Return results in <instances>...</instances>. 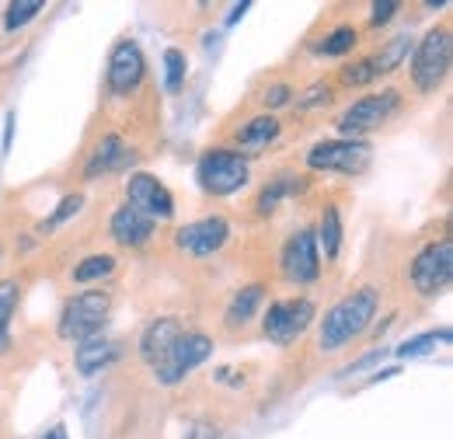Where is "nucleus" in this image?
<instances>
[{
    "label": "nucleus",
    "instance_id": "obj_1",
    "mask_svg": "<svg viewBox=\"0 0 453 439\" xmlns=\"http://www.w3.org/2000/svg\"><path fill=\"white\" fill-rule=\"evenodd\" d=\"M377 307H380L377 286H356V289H349L342 300H335L325 311V318L318 321V349L321 352H339L345 345H352L363 331L373 325Z\"/></svg>",
    "mask_w": 453,
    "mask_h": 439
},
{
    "label": "nucleus",
    "instance_id": "obj_2",
    "mask_svg": "<svg viewBox=\"0 0 453 439\" xmlns=\"http://www.w3.org/2000/svg\"><path fill=\"white\" fill-rule=\"evenodd\" d=\"M109 318H112V293L109 289H84L63 304L57 331L66 342H88V338L102 335Z\"/></svg>",
    "mask_w": 453,
    "mask_h": 439
},
{
    "label": "nucleus",
    "instance_id": "obj_3",
    "mask_svg": "<svg viewBox=\"0 0 453 439\" xmlns=\"http://www.w3.org/2000/svg\"><path fill=\"white\" fill-rule=\"evenodd\" d=\"M196 181L206 196L226 199V196H237L251 181V167H248V158H241L230 147H210L196 161Z\"/></svg>",
    "mask_w": 453,
    "mask_h": 439
},
{
    "label": "nucleus",
    "instance_id": "obj_4",
    "mask_svg": "<svg viewBox=\"0 0 453 439\" xmlns=\"http://www.w3.org/2000/svg\"><path fill=\"white\" fill-rule=\"evenodd\" d=\"M450 56H453V39L450 25H440L433 32L422 35V42L411 50V84L418 95H433L443 88L447 73H450Z\"/></svg>",
    "mask_w": 453,
    "mask_h": 439
},
{
    "label": "nucleus",
    "instance_id": "obj_5",
    "mask_svg": "<svg viewBox=\"0 0 453 439\" xmlns=\"http://www.w3.org/2000/svg\"><path fill=\"white\" fill-rule=\"evenodd\" d=\"M408 279H411V289L422 297V300H436L447 293L453 279V241L450 237H440V241H429L408 266Z\"/></svg>",
    "mask_w": 453,
    "mask_h": 439
},
{
    "label": "nucleus",
    "instance_id": "obj_6",
    "mask_svg": "<svg viewBox=\"0 0 453 439\" xmlns=\"http://www.w3.org/2000/svg\"><path fill=\"white\" fill-rule=\"evenodd\" d=\"M210 356H213V338H210L206 331H199V328L181 331L178 342L171 345L168 356L154 366V377H157V384L178 387L192 370H199Z\"/></svg>",
    "mask_w": 453,
    "mask_h": 439
},
{
    "label": "nucleus",
    "instance_id": "obj_7",
    "mask_svg": "<svg viewBox=\"0 0 453 439\" xmlns=\"http://www.w3.org/2000/svg\"><path fill=\"white\" fill-rule=\"evenodd\" d=\"M401 109V91L388 88L380 95H363L359 102H352L349 109L339 115V133L342 140H359L366 133H377L380 126L391 122V115Z\"/></svg>",
    "mask_w": 453,
    "mask_h": 439
},
{
    "label": "nucleus",
    "instance_id": "obj_8",
    "mask_svg": "<svg viewBox=\"0 0 453 439\" xmlns=\"http://www.w3.org/2000/svg\"><path fill=\"white\" fill-rule=\"evenodd\" d=\"M318 318V307L311 297H289V300H276L265 307L262 314V335L276 345H289L296 342L303 331L314 325Z\"/></svg>",
    "mask_w": 453,
    "mask_h": 439
},
{
    "label": "nucleus",
    "instance_id": "obj_9",
    "mask_svg": "<svg viewBox=\"0 0 453 439\" xmlns=\"http://www.w3.org/2000/svg\"><path fill=\"white\" fill-rule=\"evenodd\" d=\"M373 147L366 140H321L307 150L311 171H328V174H363L370 167Z\"/></svg>",
    "mask_w": 453,
    "mask_h": 439
},
{
    "label": "nucleus",
    "instance_id": "obj_10",
    "mask_svg": "<svg viewBox=\"0 0 453 439\" xmlns=\"http://www.w3.org/2000/svg\"><path fill=\"white\" fill-rule=\"evenodd\" d=\"M280 269L286 282L293 286H311L321 279V251H318L314 227H300L286 237L283 251H280Z\"/></svg>",
    "mask_w": 453,
    "mask_h": 439
},
{
    "label": "nucleus",
    "instance_id": "obj_11",
    "mask_svg": "<svg viewBox=\"0 0 453 439\" xmlns=\"http://www.w3.org/2000/svg\"><path fill=\"white\" fill-rule=\"evenodd\" d=\"M226 241H230V223L220 213L199 217L174 230V248L188 258H210V255L224 251Z\"/></svg>",
    "mask_w": 453,
    "mask_h": 439
},
{
    "label": "nucleus",
    "instance_id": "obj_12",
    "mask_svg": "<svg viewBox=\"0 0 453 439\" xmlns=\"http://www.w3.org/2000/svg\"><path fill=\"white\" fill-rule=\"evenodd\" d=\"M147 77V59H143V50L133 42V39H119L112 46V56H109V70H105V88L115 98H129L140 91Z\"/></svg>",
    "mask_w": 453,
    "mask_h": 439
},
{
    "label": "nucleus",
    "instance_id": "obj_13",
    "mask_svg": "<svg viewBox=\"0 0 453 439\" xmlns=\"http://www.w3.org/2000/svg\"><path fill=\"white\" fill-rule=\"evenodd\" d=\"M126 206L140 210L143 217L157 220H174V196L168 192V185L157 178V174H147V171H136L129 174L126 181Z\"/></svg>",
    "mask_w": 453,
    "mask_h": 439
},
{
    "label": "nucleus",
    "instance_id": "obj_14",
    "mask_svg": "<svg viewBox=\"0 0 453 439\" xmlns=\"http://www.w3.org/2000/svg\"><path fill=\"white\" fill-rule=\"evenodd\" d=\"M181 318H174V314H161V318H154V321H147L143 331H140V342H136V352H140V359L154 370L165 356L171 352V345L178 342V335H181Z\"/></svg>",
    "mask_w": 453,
    "mask_h": 439
},
{
    "label": "nucleus",
    "instance_id": "obj_15",
    "mask_svg": "<svg viewBox=\"0 0 453 439\" xmlns=\"http://www.w3.org/2000/svg\"><path fill=\"white\" fill-rule=\"evenodd\" d=\"M133 161V147L119 136V133H105L95 150L84 158V181H95V178H105V174H115V171H126Z\"/></svg>",
    "mask_w": 453,
    "mask_h": 439
},
{
    "label": "nucleus",
    "instance_id": "obj_16",
    "mask_svg": "<svg viewBox=\"0 0 453 439\" xmlns=\"http://www.w3.org/2000/svg\"><path fill=\"white\" fill-rule=\"evenodd\" d=\"M109 234H112V241L119 248H147L154 241V234H157V223L122 203L109 217Z\"/></svg>",
    "mask_w": 453,
    "mask_h": 439
},
{
    "label": "nucleus",
    "instance_id": "obj_17",
    "mask_svg": "<svg viewBox=\"0 0 453 439\" xmlns=\"http://www.w3.org/2000/svg\"><path fill=\"white\" fill-rule=\"evenodd\" d=\"M119 356H122V345H119L115 338L98 335V338L77 342V349H73V370H77L81 377H98V374H105L112 363H119Z\"/></svg>",
    "mask_w": 453,
    "mask_h": 439
},
{
    "label": "nucleus",
    "instance_id": "obj_18",
    "mask_svg": "<svg viewBox=\"0 0 453 439\" xmlns=\"http://www.w3.org/2000/svg\"><path fill=\"white\" fill-rule=\"evenodd\" d=\"M280 133H283V126H280L276 115H255V119H248V122L234 133V147H230V150H237L241 158L262 154V150H269V147L280 140Z\"/></svg>",
    "mask_w": 453,
    "mask_h": 439
},
{
    "label": "nucleus",
    "instance_id": "obj_19",
    "mask_svg": "<svg viewBox=\"0 0 453 439\" xmlns=\"http://www.w3.org/2000/svg\"><path fill=\"white\" fill-rule=\"evenodd\" d=\"M265 293H269L265 282H248V286H241L224 307L226 328H244V325H251V318H255L258 307L265 304Z\"/></svg>",
    "mask_w": 453,
    "mask_h": 439
},
{
    "label": "nucleus",
    "instance_id": "obj_20",
    "mask_svg": "<svg viewBox=\"0 0 453 439\" xmlns=\"http://www.w3.org/2000/svg\"><path fill=\"white\" fill-rule=\"evenodd\" d=\"M318 251H325L328 262H335L342 255V241H345V227H342V210L339 206H325L321 210V220H318Z\"/></svg>",
    "mask_w": 453,
    "mask_h": 439
},
{
    "label": "nucleus",
    "instance_id": "obj_21",
    "mask_svg": "<svg viewBox=\"0 0 453 439\" xmlns=\"http://www.w3.org/2000/svg\"><path fill=\"white\" fill-rule=\"evenodd\" d=\"M415 50V39H411V32H401L395 35L391 42H384L377 53H373V66H377V77H391L397 66L408 59V53Z\"/></svg>",
    "mask_w": 453,
    "mask_h": 439
},
{
    "label": "nucleus",
    "instance_id": "obj_22",
    "mask_svg": "<svg viewBox=\"0 0 453 439\" xmlns=\"http://www.w3.org/2000/svg\"><path fill=\"white\" fill-rule=\"evenodd\" d=\"M296 189H300V181L296 178H276V181H265V189L258 192V199H255V213L258 217H269V213H276V206L289 199V196H296Z\"/></svg>",
    "mask_w": 453,
    "mask_h": 439
},
{
    "label": "nucleus",
    "instance_id": "obj_23",
    "mask_svg": "<svg viewBox=\"0 0 453 439\" xmlns=\"http://www.w3.org/2000/svg\"><path fill=\"white\" fill-rule=\"evenodd\" d=\"M109 275H115L112 255H88L84 262H77V266H73L70 279H73V282H81V286H91V282H102V279H109Z\"/></svg>",
    "mask_w": 453,
    "mask_h": 439
},
{
    "label": "nucleus",
    "instance_id": "obj_24",
    "mask_svg": "<svg viewBox=\"0 0 453 439\" xmlns=\"http://www.w3.org/2000/svg\"><path fill=\"white\" fill-rule=\"evenodd\" d=\"M339 81L345 84V88H370V84H377L380 77H377L373 56H359V59L345 63V66L339 70Z\"/></svg>",
    "mask_w": 453,
    "mask_h": 439
},
{
    "label": "nucleus",
    "instance_id": "obj_25",
    "mask_svg": "<svg viewBox=\"0 0 453 439\" xmlns=\"http://www.w3.org/2000/svg\"><path fill=\"white\" fill-rule=\"evenodd\" d=\"M18 300H21V282L18 279H0V349L7 342V331H11V318L18 311Z\"/></svg>",
    "mask_w": 453,
    "mask_h": 439
},
{
    "label": "nucleus",
    "instance_id": "obj_26",
    "mask_svg": "<svg viewBox=\"0 0 453 439\" xmlns=\"http://www.w3.org/2000/svg\"><path fill=\"white\" fill-rule=\"evenodd\" d=\"M356 42H359V32L352 28V25H339V28H332L325 39H321V46H314V53L321 56H349L356 50Z\"/></svg>",
    "mask_w": 453,
    "mask_h": 439
},
{
    "label": "nucleus",
    "instance_id": "obj_27",
    "mask_svg": "<svg viewBox=\"0 0 453 439\" xmlns=\"http://www.w3.org/2000/svg\"><path fill=\"white\" fill-rule=\"evenodd\" d=\"M440 342H450V328H440V331H422V335H411V338H404L401 345L395 349V356L401 359H408V356H426V352H433Z\"/></svg>",
    "mask_w": 453,
    "mask_h": 439
},
{
    "label": "nucleus",
    "instance_id": "obj_28",
    "mask_svg": "<svg viewBox=\"0 0 453 439\" xmlns=\"http://www.w3.org/2000/svg\"><path fill=\"white\" fill-rule=\"evenodd\" d=\"M335 102V88L332 84H325V81H318V84H311L300 98H293V105L296 112H318V109H328Z\"/></svg>",
    "mask_w": 453,
    "mask_h": 439
},
{
    "label": "nucleus",
    "instance_id": "obj_29",
    "mask_svg": "<svg viewBox=\"0 0 453 439\" xmlns=\"http://www.w3.org/2000/svg\"><path fill=\"white\" fill-rule=\"evenodd\" d=\"M39 14H42V4H39V0L7 4V11H4V28H7V32H18V28L32 25V18H39Z\"/></svg>",
    "mask_w": 453,
    "mask_h": 439
},
{
    "label": "nucleus",
    "instance_id": "obj_30",
    "mask_svg": "<svg viewBox=\"0 0 453 439\" xmlns=\"http://www.w3.org/2000/svg\"><path fill=\"white\" fill-rule=\"evenodd\" d=\"M185 77H188V59L181 50H168L165 53V88L171 95H178L185 88Z\"/></svg>",
    "mask_w": 453,
    "mask_h": 439
},
{
    "label": "nucleus",
    "instance_id": "obj_31",
    "mask_svg": "<svg viewBox=\"0 0 453 439\" xmlns=\"http://www.w3.org/2000/svg\"><path fill=\"white\" fill-rule=\"evenodd\" d=\"M81 206H84V196H81V192H70V196H63V199H59V206L53 210V217L42 220V223H39V230H42V234L57 230L59 223H66L70 217H77V213H81Z\"/></svg>",
    "mask_w": 453,
    "mask_h": 439
},
{
    "label": "nucleus",
    "instance_id": "obj_32",
    "mask_svg": "<svg viewBox=\"0 0 453 439\" xmlns=\"http://www.w3.org/2000/svg\"><path fill=\"white\" fill-rule=\"evenodd\" d=\"M293 84H286V81H276V84H269L265 91H262V109H265V115L276 109H286V105H293Z\"/></svg>",
    "mask_w": 453,
    "mask_h": 439
},
{
    "label": "nucleus",
    "instance_id": "obj_33",
    "mask_svg": "<svg viewBox=\"0 0 453 439\" xmlns=\"http://www.w3.org/2000/svg\"><path fill=\"white\" fill-rule=\"evenodd\" d=\"M397 11H401V4H395V0H384V4H373L370 7V28H384L391 18H395Z\"/></svg>",
    "mask_w": 453,
    "mask_h": 439
},
{
    "label": "nucleus",
    "instance_id": "obj_34",
    "mask_svg": "<svg viewBox=\"0 0 453 439\" xmlns=\"http://www.w3.org/2000/svg\"><path fill=\"white\" fill-rule=\"evenodd\" d=\"M388 356V349H373V352H366L363 359H356V363H349L345 370H342V377H352V374H359V370H366V366H373L377 359H384Z\"/></svg>",
    "mask_w": 453,
    "mask_h": 439
},
{
    "label": "nucleus",
    "instance_id": "obj_35",
    "mask_svg": "<svg viewBox=\"0 0 453 439\" xmlns=\"http://www.w3.org/2000/svg\"><path fill=\"white\" fill-rule=\"evenodd\" d=\"M185 439H220V433H217L210 422H196V426H188Z\"/></svg>",
    "mask_w": 453,
    "mask_h": 439
},
{
    "label": "nucleus",
    "instance_id": "obj_36",
    "mask_svg": "<svg viewBox=\"0 0 453 439\" xmlns=\"http://www.w3.org/2000/svg\"><path fill=\"white\" fill-rule=\"evenodd\" d=\"M11 140H14V112H7V122H4V150H11Z\"/></svg>",
    "mask_w": 453,
    "mask_h": 439
},
{
    "label": "nucleus",
    "instance_id": "obj_37",
    "mask_svg": "<svg viewBox=\"0 0 453 439\" xmlns=\"http://www.w3.org/2000/svg\"><path fill=\"white\" fill-rule=\"evenodd\" d=\"M248 11H251V4H248V0H244V4H237V7L230 11V18H226V25H237V21H241V14H248Z\"/></svg>",
    "mask_w": 453,
    "mask_h": 439
},
{
    "label": "nucleus",
    "instance_id": "obj_38",
    "mask_svg": "<svg viewBox=\"0 0 453 439\" xmlns=\"http://www.w3.org/2000/svg\"><path fill=\"white\" fill-rule=\"evenodd\" d=\"M42 439H66V426H53Z\"/></svg>",
    "mask_w": 453,
    "mask_h": 439
},
{
    "label": "nucleus",
    "instance_id": "obj_39",
    "mask_svg": "<svg viewBox=\"0 0 453 439\" xmlns=\"http://www.w3.org/2000/svg\"><path fill=\"white\" fill-rule=\"evenodd\" d=\"M0 258H4V244H0Z\"/></svg>",
    "mask_w": 453,
    "mask_h": 439
}]
</instances>
